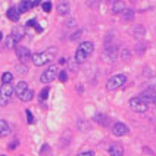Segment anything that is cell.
<instances>
[{"mask_svg":"<svg viewBox=\"0 0 156 156\" xmlns=\"http://www.w3.org/2000/svg\"><path fill=\"white\" fill-rule=\"evenodd\" d=\"M16 69H18L19 74H25V72H27V66H25V65H18Z\"/></svg>","mask_w":156,"mask_h":156,"instance_id":"26","label":"cell"},{"mask_svg":"<svg viewBox=\"0 0 156 156\" xmlns=\"http://www.w3.org/2000/svg\"><path fill=\"white\" fill-rule=\"evenodd\" d=\"M27 90H28V84H27L25 81H19V82L15 85V94H16L18 97H21Z\"/></svg>","mask_w":156,"mask_h":156,"instance_id":"9","label":"cell"},{"mask_svg":"<svg viewBox=\"0 0 156 156\" xmlns=\"http://www.w3.org/2000/svg\"><path fill=\"white\" fill-rule=\"evenodd\" d=\"M10 37L13 39V41H15V43H19V41H21V39L24 37V28H21V27H15V28L12 30Z\"/></svg>","mask_w":156,"mask_h":156,"instance_id":"10","label":"cell"},{"mask_svg":"<svg viewBox=\"0 0 156 156\" xmlns=\"http://www.w3.org/2000/svg\"><path fill=\"white\" fill-rule=\"evenodd\" d=\"M33 97H34V91L28 88V90H27V91H25V93H24V94H22V96H21L19 99H21L22 102H30V100H31Z\"/></svg>","mask_w":156,"mask_h":156,"instance_id":"18","label":"cell"},{"mask_svg":"<svg viewBox=\"0 0 156 156\" xmlns=\"http://www.w3.org/2000/svg\"><path fill=\"white\" fill-rule=\"evenodd\" d=\"M50 152V147H49V144H44L43 147H41V150H40V153L41 155H46V153H49Z\"/></svg>","mask_w":156,"mask_h":156,"instance_id":"27","label":"cell"},{"mask_svg":"<svg viewBox=\"0 0 156 156\" xmlns=\"http://www.w3.org/2000/svg\"><path fill=\"white\" fill-rule=\"evenodd\" d=\"M0 156H3V155H0Z\"/></svg>","mask_w":156,"mask_h":156,"instance_id":"36","label":"cell"},{"mask_svg":"<svg viewBox=\"0 0 156 156\" xmlns=\"http://www.w3.org/2000/svg\"><path fill=\"white\" fill-rule=\"evenodd\" d=\"M13 93H15V88L12 87V84H1V87H0V106L7 105V102L10 100Z\"/></svg>","mask_w":156,"mask_h":156,"instance_id":"2","label":"cell"},{"mask_svg":"<svg viewBox=\"0 0 156 156\" xmlns=\"http://www.w3.org/2000/svg\"><path fill=\"white\" fill-rule=\"evenodd\" d=\"M12 79H13V74H12V72H4V74L1 75V82H3V84H10Z\"/></svg>","mask_w":156,"mask_h":156,"instance_id":"20","label":"cell"},{"mask_svg":"<svg viewBox=\"0 0 156 156\" xmlns=\"http://www.w3.org/2000/svg\"><path fill=\"white\" fill-rule=\"evenodd\" d=\"M39 4H40V1H28V0H24V1L19 3L18 10H19V13H25V12L31 10L34 6H39Z\"/></svg>","mask_w":156,"mask_h":156,"instance_id":"8","label":"cell"},{"mask_svg":"<svg viewBox=\"0 0 156 156\" xmlns=\"http://www.w3.org/2000/svg\"><path fill=\"white\" fill-rule=\"evenodd\" d=\"M15 44H16V43L13 41V39H12L10 36L6 39V47H15Z\"/></svg>","mask_w":156,"mask_h":156,"instance_id":"25","label":"cell"},{"mask_svg":"<svg viewBox=\"0 0 156 156\" xmlns=\"http://www.w3.org/2000/svg\"><path fill=\"white\" fill-rule=\"evenodd\" d=\"M134 33H136V37H137V39H141L143 34H146V30H144L143 27H137Z\"/></svg>","mask_w":156,"mask_h":156,"instance_id":"22","label":"cell"},{"mask_svg":"<svg viewBox=\"0 0 156 156\" xmlns=\"http://www.w3.org/2000/svg\"><path fill=\"white\" fill-rule=\"evenodd\" d=\"M15 53H16V56L19 58V61H21L22 63H27L30 59H33L31 52H30V49H27V47L16 46V47H15Z\"/></svg>","mask_w":156,"mask_h":156,"instance_id":"6","label":"cell"},{"mask_svg":"<svg viewBox=\"0 0 156 156\" xmlns=\"http://www.w3.org/2000/svg\"><path fill=\"white\" fill-rule=\"evenodd\" d=\"M78 156H93V152H82V153H79Z\"/></svg>","mask_w":156,"mask_h":156,"instance_id":"31","label":"cell"},{"mask_svg":"<svg viewBox=\"0 0 156 156\" xmlns=\"http://www.w3.org/2000/svg\"><path fill=\"white\" fill-rule=\"evenodd\" d=\"M130 108H131L134 112H137V114H144V112H147L149 105L139 96V97H133V99L130 100Z\"/></svg>","mask_w":156,"mask_h":156,"instance_id":"4","label":"cell"},{"mask_svg":"<svg viewBox=\"0 0 156 156\" xmlns=\"http://www.w3.org/2000/svg\"><path fill=\"white\" fill-rule=\"evenodd\" d=\"M6 15H7V18H9L10 21L18 22V21H19V15H21V13H19V10H18L16 7H9Z\"/></svg>","mask_w":156,"mask_h":156,"instance_id":"12","label":"cell"},{"mask_svg":"<svg viewBox=\"0 0 156 156\" xmlns=\"http://www.w3.org/2000/svg\"><path fill=\"white\" fill-rule=\"evenodd\" d=\"M9 125H7V122L6 121H3V119H0V137H4V136H7L9 134Z\"/></svg>","mask_w":156,"mask_h":156,"instance_id":"16","label":"cell"},{"mask_svg":"<svg viewBox=\"0 0 156 156\" xmlns=\"http://www.w3.org/2000/svg\"><path fill=\"white\" fill-rule=\"evenodd\" d=\"M128 127L124 124V122H117L115 125H114V128H112V133H114V136H117V137H122V136H127L128 134Z\"/></svg>","mask_w":156,"mask_h":156,"instance_id":"7","label":"cell"},{"mask_svg":"<svg viewBox=\"0 0 156 156\" xmlns=\"http://www.w3.org/2000/svg\"><path fill=\"white\" fill-rule=\"evenodd\" d=\"M16 146H18V141H13V143H12V144L9 146V149H15Z\"/></svg>","mask_w":156,"mask_h":156,"instance_id":"32","label":"cell"},{"mask_svg":"<svg viewBox=\"0 0 156 156\" xmlns=\"http://www.w3.org/2000/svg\"><path fill=\"white\" fill-rule=\"evenodd\" d=\"M58 75V68L55 66V65H52L50 68H47L43 74H41V77H40V81L43 82V84H49V82H52L55 78Z\"/></svg>","mask_w":156,"mask_h":156,"instance_id":"5","label":"cell"},{"mask_svg":"<svg viewBox=\"0 0 156 156\" xmlns=\"http://www.w3.org/2000/svg\"><path fill=\"white\" fill-rule=\"evenodd\" d=\"M58 77H59V81L66 82V79H68V74H66V71H61V72L58 74Z\"/></svg>","mask_w":156,"mask_h":156,"instance_id":"24","label":"cell"},{"mask_svg":"<svg viewBox=\"0 0 156 156\" xmlns=\"http://www.w3.org/2000/svg\"><path fill=\"white\" fill-rule=\"evenodd\" d=\"M112 12L114 13H122L124 12V3L122 1H114L112 3Z\"/></svg>","mask_w":156,"mask_h":156,"instance_id":"17","label":"cell"},{"mask_svg":"<svg viewBox=\"0 0 156 156\" xmlns=\"http://www.w3.org/2000/svg\"><path fill=\"white\" fill-rule=\"evenodd\" d=\"M58 13L61 16H66L69 13V3L68 1H62L58 4Z\"/></svg>","mask_w":156,"mask_h":156,"instance_id":"13","label":"cell"},{"mask_svg":"<svg viewBox=\"0 0 156 156\" xmlns=\"http://www.w3.org/2000/svg\"><path fill=\"white\" fill-rule=\"evenodd\" d=\"M49 91H50V90H49V87L43 88V90H41V93H40V99H41V100H46V99L49 97Z\"/></svg>","mask_w":156,"mask_h":156,"instance_id":"23","label":"cell"},{"mask_svg":"<svg viewBox=\"0 0 156 156\" xmlns=\"http://www.w3.org/2000/svg\"><path fill=\"white\" fill-rule=\"evenodd\" d=\"M27 118H28V124H33V122H34V118H33L31 111H27Z\"/></svg>","mask_w":156,"mask_h":156,"instance_id":"29","label":"cell"},{"mask_svg":"<svg viewBox=\"0 0 156 156\" xmlns=\"http://www.w3.org/2000/svg\"><path fill=\"white\" fill-rule=\"evenodd\" d=\"M87 55L81 50V49H77V52H75V62L77 63H84L85 61H87Z\"/></svg>","mask_w":156,"mask_h":156,"instance_id":"15","label":"cell"},{"mask_svg":"<svg viewBox=\"0 0 156 156\" xmlns=\"http://www.w3.org/2000/svg\"><path fill=\"white\" fill-rule=\"evenodd\" d=\"M34 28H36V30H37V31H39V33H41V31H43V28H41V27H40L39 24H36V25H34Z\"/></svg>","mask_w":156,"mask_h":156,"instance_id":"33","label":"cell"},{"mask_svg":"<svg viewBox=\"0 0 156 156\" xmlns=\"http://www.w3.org/2000/svg\"><path fill=\"white\" fill-rule=\"evenodd\" d=\"M41 7H43V10H44L46 13H50V12H52V3H50V1H43V3H41Z\"/></svg>","mask_w":156,"mask_h":156,"instance_id":"21","label":"cell"},{"mask_svg":"<svg viewBox=\"0 0 156 156\" xmlns=\"http://www.w3.org/2000/svg\"><path fill=\"white\" fill-rule=\"evenodd\" d=\"M36 24H37V21H36V19H30V21L27 22V27H34Z\"/></svg>","mask_w":156,"mask_h":156,"instance_id":"30","label":"cell"},{"mask_svg":"<svg viewBox=\"0 0 156 156\" xmlns=\"http://www.w3.org/2000/svg\"><path fill=\"white\" fill-rule=\"evenodd\" d=\"M155 105H156V103H155Z\"/></svg>","mask_w":156,"mask_h":156,"instance_id":"37","label":"cell"},{"mask_svg":"<svg viewBox=\"0 0 156 156\" xmlns=\"http://www.w3.org/2000/svg\"><path fill=\"white\" fill-rule=\"evenodd\" d=\"M109 155L111 156H122L124 155V149H122L121 146H118V144H114V146L109 147Z\"/></svg>","mask_w":156,"mask_h":156,"instance_id":"14","label":"cell"},{"mask_svg":"<svg viewBox=\"0 0 156 156\" xmlns=\"http://www.w3.org/2000/svg\"><path fill=\"white\" fill-rule=\"evenodd\" d=\"M81 36H82V30H79V31H77L74 36H71V40H78Z\"/></svg>","mask_w":156,"mask_h":156,"instance_id":"28","label":"cell"},{"mask_svg":"<svg viewBox=\"0 0 156 156\" xmlns=\"http://www.w3.org/2000/svg\"><path fill=\"white\" fill-rule=\"evenodd\" d=\"M55 56H56V49H47V50H44V52H40V53H36V55H33V63L36 65V66H41V65H46V63H49V62H52L53 59H55Z\"/></svg>","mask_w":156,"mask_h":156,"instance_id":"1","label":"cell"},{"mask_svg":"<svg viewBox=\"0 0 156 156\" xmlns=\"http://www.w3.org/2000/svg\"><path fill=\"white\" fill-rule=\"evenodd\" d=\"M78 49H81L87 56H90L91 53H93V50H94V46H93V43L91 41H84V43H81L79 44V47Z\"/></svg>","mask_w":156,"mask_h":156,"instance_id":"11","label":"cell"},{"mask_svg":"<svg viewBox=\"0 0 156 156\" xmlns=\"http://www.w3.org/2000/svg\"><path fill=\"white\" fill-rule=\"evenodd\" d=\"M1 39H3V34H1V33H0V41H1Z\"/></svg>","mask_w":156,"mask_h":156,"instance_id":"35","label":"cell"},{"mask_svg":"<svg viewBox=\"0 0 156 156\" xmlns=\"http://www.w3.org/2000/svg\"><path fill=\"white\" fill-rule=\"evenodd\" d=\"M122 18L128 22V21H133V18H134V12L131 10V9H124V12H122Z\"/></svg>","mask_w":156,"mask_h":156,"instance_id":"19","label":"cell"},{"mask_svg":"<svg viewBox=\"0 0 156 156\" xmlns=\"http://www.w3.org/2000/svg\"><path fill=\"white\" fill-rule=\"evenodd\" d=\"M125 82H127V77L124 74H118V75H114V77L109 78V81L106 82V88L109 91H115L119 87H122Z\"/></svg>","mask_w":156,"mask_h":156,"instance_id":"3","label":"cell"},{"mask_svg":"<svg viewBox=\"0 0 156 156\" xmlns=\"http://www.w3.org/2000/svg\"><path fill=\"white\" fill-rule=\"evenodd\" d=\"M66 25H68V27H72V25H75V19H71V21H69V24H66Z\"/></svg>","mask_w":156,"mask_h":156,"instance_id":"34","label":"cell"}]
</instances>
